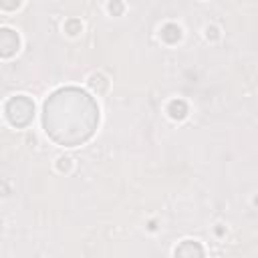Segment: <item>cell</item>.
I'll use <instances>...</instances> for the list:
<instances>
[{
  "instance_id": "cell-1",
  "label": "cell",
  "mask_w": 258,
  "mask_h": 258,
  "mask_svg": "<svg viewBox=\"0 0 258 258\" xmlns=\"http://www.w3.org/2000/svg\"><path fill=\"white\" fill-rule=\"evenodd\" d=\"M43 123L53 142L75 148L85 144L95 134L99 123V107L85 91L67 87L47 99Z\"/></svg>"
},
{
  "instance_id": "cell-2",
  "label": "cell",
  "mask_w": 258,
  "mask_h": 258,
  "mask_svg": "<svg viewBox=\"0 0 258 258\" xmlns=\"http://www.w3.org/2000/svg\"><path fill=\"white\" fill-rule=\"evenodd\" d=\"M35 115V105L29 97L25 95H19V97H13L9 103H7V117L13 125L17 127H25L31 123Z\"/></svg>"
},
{
  "instance_id": "cell-3",
  "label": "cell",
  "mask_w": 258,
  "mask_h": 258,
  "mask_svg": "<svg viewBox=\"0 0 258 258\" xmlns=\"http://www.w3.org/2000/svg\"><path fill=\"white\" fill-rule=\"evenodd\" d=\"M19 51V37L17 33H13L11 29H3L0 31V55L5 59L13 57Z\"/></svg>"
},
{
  "instance_id": "cell-4",
  "label": "cell",
  "mask_w": 258,
  "mask_h": 258,
  "mask_svg": "<svg viewBox=\"0 0 258 258\" xmlns=\"http://www.w3.org/2000/svg\"><path fill=\"white\" fill-rule=\"evenodd\" d=\"M202 256L204 254V250L200 248V244H196V242H184L180 248H176V256Z\"/></svg>"
},
{
  "instance_id": "cell-5",
  "label": "cell",
  "mask_w": 258,
  "mask_h": 258,
  "mask_svg": "<svg viewBox=\"0 0 258 258\" xmlns=\"http://www.w3.org/2000/svg\"><path fill=\"white\" fill-rule=\"evenodd\" d=\"M180 37H182V33H180V29H178L176 25H166V27L162 29V39H164L166 43H178Z\"/></svg>"
},
{
  "instance_id": "cell-6",
  "label": "cell",
  "mask_w": 258,
  "mask_h": 258,
  "mask_svg": "<svg viewBox=\"0 0 258 258\" xmlns=\"http://www.w3.org/2000/svg\"><path fill=\"white\" fill-rule=\"evenodd\" d=\"M186 113H188V105H186L182 99L170 103V115H172L174 119H184Z\"/></svg>"
},
{
  "instance_id": "cell-7",
  "label": "cell",
  "mask_w": 258,
  "mask_h": 258,
  "mask_svg": "<svg viewBox=\"0 0 258 258\" xmlns=\"http://www.w3.org/2000/svg\"><path fill=\"white\" fill-rule=\"evenodd\" d=\"M103 81H105L103 77H97V75H95V77L91 79V87H93V89H99V91H105L107 83H103Z\"/></svg>"
},
{
  "instance_id": "cell-8",
  "label": "cell",
  "mask_w": 258,
  "mask_h": 258,
  "mask_svg": "<svg viewBox=\"0 0 258 258\" xmlns=\"http://www.w3.org/2000/svg\"><path fill=\"white\" fill-rule=\"evenodd\" d=\"M21 7V0H3V9L7 11H15Z\"/></svg>"
},
{
  "instance_id": "cell-9",
  "label": "cell",
  "mask_w": 258,
  "mask_h": 258,
  "mask_svg": "<svg viewBox=\"0 0 258 258\" xmlns=\"http://www.w3.org/2000/svg\"><path fill=\"white\" fill-rule=\"evenodd\" d=\"M67 29H69V33H71V35H77V29H81V25H79L77 21H71V23L67 25Z\"/></svg>"
},
{
  "instance_id": "cell-10",
  "label": "cell",
  "mask_w": 258,
  "mask_h": 258,
  "mask_svg": "<svg viewBox=\"0 0 258 258\" xmlns=\"http://www.w3.org/2000/svg\"><path fill=\"white\" fill-rule=\"evenodd\" d=\"M121 9H123V7H121L119 3H113V5H109V11H111V13H115V15H119V13H121Z\"/></svg>"
}]
</instances>
